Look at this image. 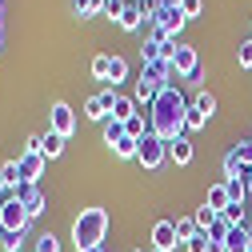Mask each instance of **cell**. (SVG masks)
Returning a JSON list of instances; mask_svg holds the SVG:
<instances>
[{"label":"cell","mask_w":252,"mask_h":252,"mask_svg":"<svg viewBox=\"0 0 252 252\" xmlns=\"http://www.w3.org/2000/svg\"><path fill=\"white\" fill-rule=\"evenodd\" d=\"M148 116H152V132L160 136V140H176V136H184V116H188V100L180 96V92L168 84L160 96H156V104L148 108Z\"/></svg>","instance_id":"cell-1"},{"label":"cell","mask_w":252,"mask_h":252,"mask_svg":"<svg viewBox=\"0 0 252 252\" xmlns=\"http://www.w3.org/2000/svg\"><path fill=\"white\" fill-rule=\"evenodd\" d=\"M108 236V208H80V216L72 220V244L76 252L100 248Z\"/></svg>","instance_id":"cell-2"},{"label":"cell","mask_w":252,"mask_h":252,"mask_svg":"<svg viewBox=\"0 0 252 252\" xmlns=\"http://www.w3.org/2000/svg\"><path fill=\"white\" fill-rule=\"evenodd\" d=\"M136 160H140V168H148V172H156L164 160H168V140H160L156 132H148L144 140H140V152H136Z\"/></svg>","instance_id":"cell-3"},{"label":"cell","mask_w":252,"mask_h":252,"mask_svg":"<svg viewBox=\"0 0 252 252\" xmlns=\"http://www.w3.org/2000/svg\"><path fill=\"white\" fill-rule=\"evenodd\" d=\"M0 228H4V232H24L28 228V212H24V204L12 192L0 200Z\"/></svg>","instance_id":"cell-4"},{"label":"cell","mask_w":252,"mask_h":252,"mask_svg":"<svg viewBox=\"0 0 252 252\" xmlns=\"http://www.w3.org/2000/svg\"><path fill=\"white\" fill-rule=\"evenodd\" d=\"M148 24H152V28H160V32H168V36H176V32H180V28H184L188 20H184V12H180L176 4H168V0H164V4H160V8H156V12L148 16Z\"/></svg>","instance_id":"cell-5"},{"label":"cell","mask_w":252,"mask_h":252,"mask_svg":"<svg viewBox=\"0 0 252 252\" xmlns=\"http://www.w3.org/2000/svg\"><path fill=\"white\" fill-rule=\"evenodd\" d=\"M48 132H60L64 140L76 132V112H72L64 100H56V104L48 108Z\"/></svg>","instance_id":"cell-6"},{"label":"cell","mask_w":252,"mask_h":252,"mask_svg":"<svg viewBox=\"0 0 252 252\" xmlns=\"http://www.w3.org/2000/svg\"><path fill=\"white\" fill-rule=\"evenodd\" d=\"M172 72H176V76H188V80H196V76H200V56H196L192 44H176Z\"/></svg>","instance_id":"cell-7"},{"label":"cell","mask_w":252,"mask_h":252,"mask_svg":"<svg viewBox=\"0 0 252 252\" xmlns=\"http://www.w3.org/2000/svg\"><path fill=\"white\" fill-rule=\"evenodd\" d=\"M12 196H16L20 204H24V212H28V220H32V216H40V212H44V204H48V200H44V192H40L36 184H20V188H16Z\"/></svg>","instance_id":"cell-8"},{"label":"cell","mask_w":252,"mask_h":252,"mask_svg":"<svg viewBox=\"0 0 252 252\" xmlns=\"http://www.w3.org/2000/svg\"><path fill=\"white\" fill-rule=\"evenodd\" d=\"M16 164H20L24 184H36V180L44 176V164H48V160H44L40 152H20V156H16Z\"/></svg>","instance_id":"cell-9"},{"label":"cell","mask_w":252,"mask_h":252,"mask_svg":"<svg viewBox=\"0 0 252 252\" xmlns=\"http://www.w3.org/2000/svg\"><path fill=\"white\" fill-rule=\"evenodd\" d=\"M176 244H180L176 224H172V220H156V224H152V248H164V252H172Z\"/></svg>","instance_id":"cell-10"},{"label":"cell","mask_w":252,"mask_h":252,"mask_svg":"<svg viewBox=\"0 0 252 252\" xmlns=\"http://www.w3.org/2000/svg\"><path fill=\"white\" fill-rule=\"evenodd\" d=\"M64 136H60V132H40V156H44V160H56V156L60 152H64Z\"/></svg>","instance_id":"cell-11"},{"label":"cell","mask_w":252,"mask_h":252,"mask_svg":"<svg viewBox=\"0 0 252 252\" xmlns=\"http://www.w3.org/2000/svg\"><path fill=\"white\" fill-rule=\"evenodd\" d=\"M168 160H176L180 168L192 164V140H188V136H176V140L168 144Z\"/></svg>","instance_id":"cell-12"},{"label":"cell","mask_w":252,"mask_h":252,"mask_svg":"<svg viewBox=\"0 0 252 252\" xmlns=\"http://www.w3.org/2000/svg\"><path fill=\"white\" fill-rule=\"evenodd\" d=\"M136 108H140V104H136L132 96H120V92H116V100H112V112H108V116L124 124V120H132V116H136Z\"/></svg>","instance_id":"cell-13"},{"label":"cell","mask_w":252,"mask_h":252,"mask_svg":"<svg viewBox=\"0 0 252 252\" xmlns=\"http://www.w3.org/2000/svg\"><path fill=\"white\" fill-rule=\"evenodd\" d=\"M204 204H208V208H212L216 216H220V212H224V208L232 204V200H228V188H224V180H220V184H212V188H208V200H204Z\"/></svg>","instance_id":"cell-14"},{"label":"cell","mask_w":252,"mask_h":252,"mask_svg":"<svg viewBox=\"0 0 252 252\" xmlns=\"http://www.w3.org/2000/svg\"><path fill=\"white\" fill-rule=\"evenodd\" d=\"M116 24L124 28V32H140V28H144V16H140V8H136V0H132L128 8H124V16H120Z\"/></svg>","instance_id":"cell-15"},{"label":"cell","mask_w":252,"mask_h":252,"mask_svg":"<svg viewBox=\"0 0 252 252\" xmlns=\"http://www.w3.org/2000/svg\"><path fill=\"white\" fill-rule=\"evenodd\" d=\"M224 188H228V200L232 204H248V184L240 176H224Z\"/></svg>","instance_id":"cell-16"},{"label":"cell","mask_w":252,"mask_h":252,"mask_svg":"<svg viewBox=\"0 0 252 252\" xmlns=\"http://www.w3.org/2000/svg\"><path fill=\"white\" fill-rule=\"evenodd\" d=\"M224 252H248V228H244V224H236V228L228 232V240H224Z\"/></svg>","instance_id":"cell-17"},{"label":"cell","mask_w":252,"mask_h":252,"mask_svg":"<svg viewBox=\"0 0 252 252\" xmlns=\"http://www.w3.org/2000/svg\"><path fill=\"white\" fill-rule=\"evenodd\" d=\"M0 176H4L8 192H16V188L24 184V176H20V164H16V160H4V164H0Z\"/></svg>","instance_id":"cell-18"},{"label":"cell","mask_w":252,"mask_h":252,"mask_svg":"<svg viewBox=\"0 0 252 252\" xmlns=\"http://www.w3.org/2000/svg\"><path fill=\"white\" fill-rule=\"evenodd\" d=\"M136 152H140V140H132V136H124L120 144H112V156H116V160H136Z\"/></svg>","instance_id":"cell-19"},{"label":"cell","mask_w":252,"mask_h":252,"mask_svg":"<svg viewBox=\"0 0 252 252\" xmlns=\"http://www.w3.org/2000/svg\"><path fill=\"white\" fill-rule=\"evenodd\" d=\"M172 224H176V236H180V244H188V240H192V236L200 232L192 216H176V220H172Z\"/></svg>","instance_id":"cell-20"},{"label":"cell","mask_w":252,"mask_h":252,"mask_svg":"<svg viewBox=\"0 0 252 252\" xmlns=\"http://www.w3.org/2000/svg\"><path fill=\"white\" fill-rule=\"evenodd\" d=\"M100 128H104V144H120V140H124V124H120V120H112V116H108Z\"/></svg>","instance_id":"cell-21"},{"label":"cell","mask_w":252,"mask_h":252,"mask_svg":"<svg viewBox=\"0 0 252 252\" xmlns=\"http://www.w3.org/2000/svg\"><path fill=\"white\" fill-rule=\"evenodd\" d=\"M200 128H208V116H204V112H196L192 104H188V116H184V132H200Z\"/></svg>","instance_id":"cell-22"},{"label":"cell","mask_w":252,"mask_h":252,"mask_svg":"<svg viewBox=\"0 0 252 252\" xmlns=\"http://www.w3.org/2000/svg\"><path fill=\"white\" fill-rule=\"evenodd\" d=\"M192 108H196V112H204V116L212 120V112H216V96L200 88V92H196V100H192Z\"/></svg>","instance_id":"cell-23"},{"label":"cell","mask_w":252,"mask_h":252,"mask_svg":"<svg viewBox=\"0 0 252 252\" xmlns=\"http://www.w3.org/2000/svg\"><path fill=\"white\" fill-rule=\"evenodd\" d=\"M108 80H112V88H116L120 80H128V60H124V56H112V68H108Z\"/></svg>","instance_id":"cell-24"},{"label":"cell","mask_w":252,"mask_h":252,"mask_svg":"<svg viewBox=\"0 0 252 252\" xmlns=\"http://www.w3.org/2000/svg\"><path fill=\"white\" fill-rule=\"evenodd\" d=\"M108 68H112V56L108 52L92 56V76H96V80H108Z\"/></svg>","instance_id":"cell-25"},{"label":"cell","mask_w":252,"mask_h":252,"mask_svg":"<svg viewBox=\"0 0 252 252\" xmlns=\"http://www.w3.org/2000/svg\"><path fill=\"white\" fill-rule=\"evenodd\" d=\"M192 220H196V228H200V232H208V228L216 224V212L204 204V208H196V212H192Z\"/></svg>","instance_id":"cell-26"},{"label":"cell","mask_w":252,"mask_h":252,"mask_svg":"<svg viewBox=\"0 0 252 252\" xmlns=\"http://www.w3.org/2000/svg\"><path fill=\"white\" fill-rule=\"evenodd\" d=\"M128 4H132V0H104V4H100V12H104V16H112V20H120Z\"/></svg>","instance_id":"cell-27"},{"label":"cell","mask_w":252,"mask_h":252,"mask_svg":"<svg viewBox=\"0 0 252 252\" xmlns=\"http://www.w3.org/2000/svg\"><path fill=\"white\" fill-rule=\"evenodd\" d=\"M36 252H60V240H56L52 232H40V236H36Z\"/></svg>","instance_id":"cell-28"},{"label":"cell","mask_w":252,"mask_h":252,"mask_svg":"<svg viewBox=\"0 0 252 252\" xmlns=\"http://www.w3.org/2000/svg\"><path fill=\"white\" fill-rule=\"evenodd\" d=\"M176 8L184 12V20H192V16H200V8H204V0H180Z\"/></svg>","instance_id":"cell-29"},{"label":"cell","mask_w":252,"mask_h":252,"mask_svg":"<svg viewBox=\"0 0 252 252\" xmlns=\"http://www.w3.org/2000/svg\"><path fill=\"white\" fill-rule=\"evenodd\" d=\"M208 244H212V240H208V232H196L192 240L184 244V252H208Z\"/></svg>","instance_id":"cell-30"},{"label":"cell","mask_w":252,"mask_h":252,"mask_svg":"<svg viewBox=\"0 0 252 252\" xmlns=\"http://www.w3.org/2000/svg\"><path fill=\"white\" fill-rule=\"evenodd\" d=\"M100 4H104V0H76V16L84 20V16H92V12H100Z\"/></svg>","instance_id":"cell-31"},{"label":"cell","mask_w":252,"mask_h":252,"mask_svg":"<svg viewBox=\"0 0 252 252\" xmlns=\"http://www.w3.org/2000/svg\"><path fill=\"white\" fill-rule=\"evenodd\" d=\"M236 60H240V68H252V40H240V48H236Z\"/></svg>","instance_id":"cell-32"},{"label":"cell","mask_w":252,"mask_h":252,"mask_svg":"<svg viewBox=\"0 0 252 252\" xmlns=\"http://www.w3.org/2000/svg\"><path fill=\"white\" fill-rule=\"evenodd\" d=\"M8 196V184H4V176H0V200H4Z\"/></svg>","instance_id":"cell-33"},{"label":"cell","mask_w":252,"mask_h":252,"mask_svg":"<svg viewBox=\"0 0 252 252\" xmlns=\"http://www.w3.org/2000/svg\"><path fill=\"white\" fill-rule=\"evenodd\" d=\"M148 252H164V248H152V244H148Z\"/></svg>","instance_id":"cell-34"},{"label":"cell","mask_w":252,"mask_h":252,"mask_svg":"<svg viewBox=\"0 0 252 252\" xmlns=\"http://www.w3.org/2000/svg\"><path fill=\"white\" fill-rule=\"evenodd\" d=\"M88 252H104V244H100V248H88Z\"/></svg>","instance_id":"cell-35"},{"label":"cell","mask_w":252,"mask_h":252,"mask_svg":"<svg viewBox=\"0 0 252 252\" xmlns=\"http://www.w3.org/2000/svg\"><path fill=\"white\" fill-rule=\"evenodd\" d=\"M248 252H252V232H248Z\"/></svg>","instance_id":"cell-36"},{"label":"cell","mask_w":252,"mask_h":252,"mask_svg":"<svg viewBox=\"0 0 252 252\" xmlns=\"http://www.w3.org/2000/svg\"><path fill=\"white\" fill-rule=\"evenodd\" d=\"M136 252H148V248H136Z\"/></svg>","instance_id":"cell-37"},{"label":"cell","mask_w":252,"mask_h":252,"mask_svg":"<svg viewBox=\"0 0 252 252\" xmlns=\"http://www.w3.org/2000/svg\"><path fill=\"white\" fill-rule=\"evenodd\" d=\"M0 236H4V228H0Z\"/></svg>","instance_id":"cell-38"},{"label":"cell","mask_w":252,"mask_h":252,"mask_svg":"<svg viewBox=\"0 0 252 252\" xmlns=\"http://www.w3.org/2000/svg\"><path fill=\"white\" fill-rule=\"evenodd\" d=\"M248 24H252V16H248Z\"/></svg>","instance_id":"cell-39"}]
</instances>
